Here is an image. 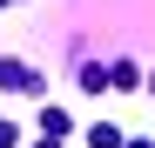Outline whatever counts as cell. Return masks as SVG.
<instances>
[{
  "label": "cell",
  "mask_w": 155,
  "mask_h": 148,
  "mask_svg": "<svg viewBox=\"0 0 155 148\" xmlns=\"http://www.w3.org/2000/svg\"><path fill=\"white\" fill-rule=\"evenodd\" d=\"M0 88H27V94H41V74H34L27 61H0Z\"/></svg>",
  "instance_id": "obj_1"
},
{
  "label": "cell",
  "mask_w": 155,
  "mask_h": 148,
  "mask_svg": "<svg viewBox=\"0 0 155 148\" xmlns=\"http://www.w3.org/2000/svg\"><path fill=\"white\" fill-rule=\"evenodd\" d=\"M108 88H142V67L135 61H108Z\"/></svg>",
  "instance_id": "obj_2"
},
{
  "label": "cell",
  "mask_w": 155,
  "mask_h": 148,
  "mask_svg": "<svg viewBox=\"0 0 155 148\" xmlns=\"http://www.w3.org/2000/svg\"><path fill=\"white\" fill-rule=\"evenodd\" d=\"M74 81H81V88H88V94H101V88H108V74H101V67H94V61H88V67H74Z\"/></svg>",
  "instance_id": "obj_3"
},
{
  "label": "cell",
  "mask_w": 155,
  "mask_h": 148,
  "mask_svg": "<svg viewBox=\"0 0 155 148\" xmlns=\"http://www.w3.org/2000/svg\"><path fill=\"white\" fill-rule=\"evenodd\" d=\"M41 128H47V135H68V128H74V121H68L61 108H41Z\"/></svg>",
  "instance_id": "obj_4"
},
{
  "label": "cell",
  "mask_w": 155,
  "mask_h": 148,
  "mask_svg": "<svg viewBox=\"0 0 155 148\" xmlns=\"http://www.w3.org/2000/svg\"><path fill=\"white\" fill-rule=\"evenodd\" d=\"M14 135H20V128H14V121H0V148H14Z\"/></svg>",
  "instance_id": "obj_5"
},
{
  "label": "cell",
  "mask_w": 155,
  "mask_h": 148,
  "mask_svg": "<svg viewBox=\"0 0 155 148\" xmlns=\"http://www.w3.org/2000/svg\"><path fill=\"white\" fill-rule=\"evenodd\" d=\"M148 88H155V74H148Z\"/></svg>",
  "instance_id": "obj_6"
},
{
  "label": "cell",
  "mask_w": 155,
  "mask_h": 148,
  "mask_svg": "<svg viewBox=\"0 0 155 148\" xmlns=\"http://www.w3.org/2000/svg\"><path fill=\"white\" fill-rule=\"evenodd\" d=\"M0 7H7V0H0Z\"/></svg>",
  "instance_id": "obj_7"
}]
</instances>
